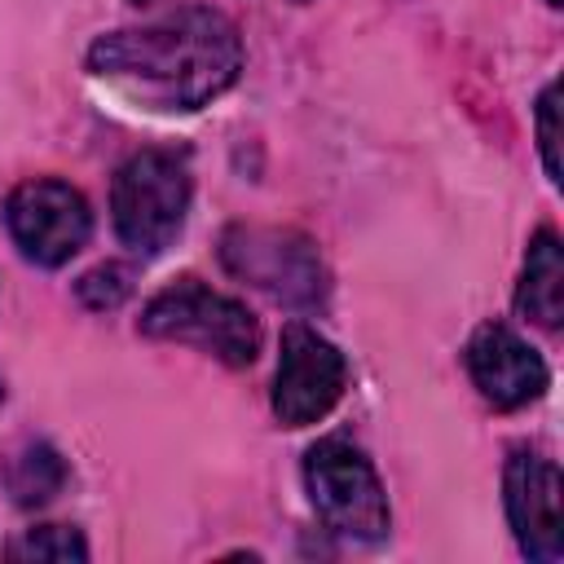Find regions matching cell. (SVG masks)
Returning <instances> with one entry per match:
<instances>
[{
  "label": "cell",
  "instance_id": "cell-1",
  "mask_svg": "<svg viewBox=\"0 0 564 564\" xmlns=\"http://www.w3.org/2000/svg\"><path fill=\"white\" fill-rule=\"evenodd\" d=\"M242 66L238 31L216 9H176L150 26L110 31L88 48V70L163 110H198Z\"/></svg>",
  "mask_w": 564,
  "mask_h": 564
},
{
  "label": "cell",
  "instance_id": "cell-2",
  "mask_svg": "<svg viewBox=\"0 0 564 564\" xmlns=\"http://www.w3.org/2000/svg\"><path fill=\"white\" fill-rule=\"evenodd\" d=\"M141 335L194 344L234 370L251 366L260 352V322L251 317V308L203 286L198 278H181L159 291L141 313Z\"/></svg>",
  "mask_w": 564,
  "mask_h": 564
},
{
  "label": "cell",
  "instance_id": "cell-3",
  "mask_svg": "<svg viewBox=\"0 0 564 564\" xmlns=\"http://www.w3.org/2000/svg\"><path fill=\"white\" fill-rule=\"evenodd\" d=\"M115 234L137 256H159L189 212V167L172 150L132 154L110 185Z\"/></svg>",
  "mask_w": 564,
  "mask_h": 564
},
{
  "label": "cell",
  "instance_id": "cell-4",
  "mask_svg": "<svg viewBox=\"0 0 564 564\" xmlns=\"http://www.w3.org/2000/svg\"><path fill=\"white\" fill-rule=\"evenodd\" d=\"M220 264L238 282L273 295L278 304L308 308L322 304L330 286L317 247L304 234L278 225H229L220 238Z\"/></svg>",
  "mask_w": 564,
  "mask_h": 564
},
{
  "label": "cell",
  "instance_id": "cell-5",
  "mask_svg": "<svg viewBox=\"0 0 564 564\" xmlns=\"http://www.w3.org/2000/svg\"><path fill=\"white\" fill-rule=\"evenodd\" d=\"M304 485L308 498L322 516L326 529L357 538V542H379L392 529V511H388V494L370 467V458L339 441L326 436L304 454Z\"/></svg>",
  "mask_w": 564,
  "mask_h": 564
},
{
  "label": "cell",
  "instance_id": "cell-6",
  "mask_svg": "<svg viewBox=\"0 0 564 564\" xmlns=\"http://www.w3.org/2000/svg\"><path fill=\"white\" fill-rule=\"evenodd\" d=\"M4 220H9L18 251L44 269L66 264L93 234L88 198L75 185L53 181V176L22 181L4 203Z\"/></svg>",
  "mask_w": 564,
  "mask_h": 564
},
{
  "label": "cell",
  "instance_id": "cell-7",
  "mask_svg": "<svg viewBox=\"0 0 564 564\" xmlns=\"http://www.w3.org/2000/svg\"><path fill=\"white\" fill-rule=\"evenodd\" d=\"M348 383L344 352L304 322L282 326V352L273 375V414L282 427H308L335 410Z\"/></svg>",
  "mask_w": 564,
  "mask_h": 564
},
{
  "label": "cell",
  "instance_id": "cell-8",
  "mask_svg": "<svg viewBox=\"0 0 564 564\" xmlns=\"http://www.w3.org/2000/svg\"><path fill=\"white\" fill-rule=\"evenodd\" d=\"M507 520L516 542L529 560H560L564 555V480L560 467L538 449H511L507 458Z\"/></svg>",
  "mask_w": 564,
  "mask_h": 564
},
{
  "label": "cell",
  "instance_id": "cell-9",
  "mask_svg": "<svg viewBox=\"0 0 564 564\" xmlns=\"http://www.w3.org/2000/svg\"><path fill=\"white\" fill-rule=\"evenodd\" d=\"M467 375L480 388L485 401H494L498 410H520L529 401H538L551 383L546 361L507 326L485 322L471 339H467Z\"/></svg>",
  "mask_w": 564,
  "mask_h": 564
},
{
  "label": "cell",
  "instance_id": "cell-10",
  "mask_svg": "<svg viewBox=\"0 0 564 564\" xmlns=\"http://www.w3.org/2000/svg\"><path fill=\"white\" fill-rule=\"evenodd\" d=\"M516 308L546 330L564 322V247L555 229L533 234L529 256H524V278L516 291Z\"/></svg>",
  "mask_w": 564,
  "mask_h": 564
},
{
  "label": "cell",
  "instance_id": "cell-11",
  "mask_svg": "<svg viewBox=\"0 0 564 564\" xmlns=\"http://www.w3.org/2000/svg\"><path fill=\"white\" fill-rule=\"evenodd\" d=\"M4 480H9L13 502H22V507H40V502H48V498L62 489V480H66V463L57 458L53 445L31 441V445L9 463Z\"/></svg>",
  "mask_w": 564,
  "mask_h": 564
},
{
  "label": "cell",
  "instance_id": "cell-12",
  "mask_svg": "<svg viewBox=\"0 0 564 564\" xmlns=\"http://www.w3.org/2000/svg\"><path fill=\"white\" fill-rule=\"evenodd\" d=\"M9 555L13 560H88V546L66 524H40V529H26V538L13 542Z\"/></svg>",
  "mask_w": 564,
  "mask_h": 564
},
{
  "label": "cell",
  "instance_id": "cell-13",
  "mask_svg": "<svg viewBox=\"0 0 564 564\" xmlns=\"http://www.w3.org/2000/svg\"><path fill=\"white\" fill-rule=\"evenodd\" d=\"M132 291V273L123 264H97L88 269L79 282H75V295L93 308V313H106V308H119Z\"/></svg>",
  "mask_w": 564,
  "mask_h": 564
},
{
  "label": "cell",
  "instance_id": "cell-14",
  "mask_svg": "<svg viewBox=\"0 0 564 564\" xmlns=\"http://www.w3.org/2000/svg\"><path fill=\"white\" fill-rule=\"evenodd\" d=\"M538 145L546 176L560 185V84H546L538 97Z\"/></svg>",
  "mask_w": 564,
  "mask_h": 564
},
{
  "label": "cell",
  "instance_id": "cell-15",
  "mask_svg": "<svg viewBox=\"0 0 564 564\" xmlns=\"http://www.w3.org/2000/svg\"><path fill=\"white\" fill-rule=\"evenodd\" d=\"M546 4H560V0H546Z\"/></svg>",
  "mask_w": 564,
  "mask_h": 564
},
{
  "label": "cell",
  "instance_id": "cell-16",
  "mask_svg": "<svg viewBox=\"0 0 564 564\" xmlns=\"http://www.w3.org/2000/svg\"><path fill=\"white\" fill-rule=\"evenodd\" d=\"M0 397H4V388H0Z\"/></svg>",
  "mask_w": 564,
  "mask_h": 564
},
{
  "label": "cell",
  "instance_id": "cell-17",
  "mask_svg": "<svg viewBox=\"0 0 564 564\" xmlns=\"http://www.w3.org/2000/svg\"><path fill=\"white\" fill-rule=\"evenodd\" d=\"M137 4H145V0H137Z\"/></svg>",
  "mask_w": 564,
  "mask_h": 564
}]
</instances>
